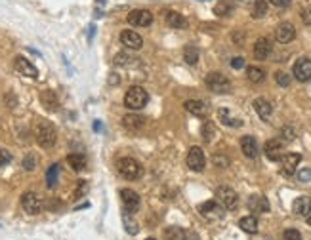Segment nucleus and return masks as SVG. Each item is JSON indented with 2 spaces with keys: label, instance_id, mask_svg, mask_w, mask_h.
Instances as JSON below:
<instances>
[{
  "label": "nucleus",
  "instance_id": "6e6552de",
  "mask_svg": "<svg viewBox=\"0 0 311 240\" xmlns=\"http://www.w3.org/2000/svg\"><path fill=\"white\" fill-rule=\"evenodd\" d=\"M187 166L193 172H203L206 166V156H204L203 149L201 147H191L189 153H187Z\"/></svg>",
  "mask_w": 311,
  "mask_h": 240
},
{
  "label": "nucleus",
  "instance_id": "f03ea898",
  "mask_svg": "<svg viewBox=\"0 0 311 240\" xmlns=\"http://www.w3.org/2000/svg\"><path fill=\"white\" fill-rule=\"evenodd\" d=\"M149 93L145 92V88L142 86H132L128 88V92L124 95V105L128 107L130 111H142L143 107L147 105Z\"/></svg>",
  "mask_w": 311,
  "mask_h": 240
},
{
  "label": "nucleus",
  "instance_id": "4c0bfd02",
  "mask_svg": "<svg viewBox=\"0 0 311 240\" xmlns=\"http://www.w3.org/2000/svg\"><path fill=\"white\" fill-rule=\"evenodd\" d=\"M134 57H130L126 53H116L115 55V63L116 65H130V63H134Z\"/></svg>",
  "mask_w": 311,
  "mask_h": 240
},
{
  "label": "nucleus",
  "instance_id": "7c9ffc66",
  "mask_svg": "<svg viewBox=\"0 0 311 240\" xmlns=\"http://www.w3.org/2000/svg\"><path fill=\"white\" fill-rule=\"evenodd\" d=\"M183 61L187 63V65H197L199 63V50L195 46H185L183 50Z\"/></svg>",
  "mask_w": 311,
  "mask_h": 240
},
{
  "label": "nucleus",
  "instance_id": "a18cd8bd",
  "mask_svg": "<svg viewBox=\"0 0 311 240\" xmlns=\"http://www.w3.org/2000/svg\"><path fill=\"white\" fill-rule=\"evenodd\" d=\"M294 137H296V132H294L292 128H284V130H283V139L292 141Z\"/></svg>",
  "mask_w": 311,
  "mask_h": 240
},
{
  "label": "nucleus",
  "instance_id": "dca6fc26",
  "mask_svg": "<svg viewBox=\"0 0 311 240\" xmlns=\"http://www.w3.org/2000/svg\"><path fill=\"white\" fill-rule=\"evenodd\" d=\"M248 210L252 213H265L269 212V202L262 194H252L250 198H248Z\"/></svg>",
  "mask_w": 311,
  "mask_h": 240
},
{
  "label": "nucleus",
  "instance_id": "09e8293b",
  "mask_svg": "<svg viewBox=\"0 0 311 240\" xmlns=\"http://www.w3.org/2000/svg\"><path fill=\"white\" fill-rule=\"evenodd\" d=\"M86 189H88V185H86V181H79V189H76V196H82V194L86 193Z\"/></svg>",
  "mask_w": 311,
  "mask_h": 240
},
{
  "label": "nucleus",
  "instance_id": "6ab92c4d",
  "mask_svg": "<svg viewBox=\"0 0 311 240\" xmlns=\"http://www.w3.org/2000/svg\"><path fill=\"white\" fill-rule=\"evenodd\" d=\"M271 53V42L265 36H262V38L256 40V44H254V57H256L258 61H264L269 57Z\"/></svg>",
  "mask_w": 311,
  "mask_h": 240
},
{
  "label": "nucleus",
  "instance_id": "3c124183",
  "mask_svg": "<svg viewBox=\"0 0 311 240\" xmlns=\"http://www.w3.org/2000/svg\"><path fill=\"white\" fill-rule=\"evenodd\" d=\"M307 223H309V225H311V215H309V217H307Z\"/></svg>",
  "mask_w": 311,
  "mask_h": 240
},
{
  "label": "nucleus",
  "instance_id": "79ce46f5",
  "mask_svg": "<svg viewBox=\"0 0 311 240\" xmlns=\"http://www.w3.org/2000/svg\"><path fill=\"white\" fill-rule=\"evenodd\" d=\"M10 160H12V154L8 153V151H4V149H0V168L6 166Z\"/></svg>",
  "mask_w": 311,
  "mask_h": 240
},
{
  "label": "nucleus",
  "instance_id": "1a4fd4ad",
  "mask_svg": "<svg viewBox=\"0 0 311 240\" xmlns=\"http://www.w3.org/2000/svg\"><path fill=\"white\" fill-rule=\"evenodd\" d=\"M14 67L15 71L20 74H23V76H29V78H36V76H38V69H36L27 57H23V55H17V57H15Z\"/></svg>",
  "mask_w": 311,
  "mask_h": 240
},
{
  "label": "nucleus",
  "instance_id": "a878e982",
  "mask_svg": "<svg viewBox=\"0 0 311 240\" xmlns=\"http://www.w3.org/2000/svg\"><path fill=\"white\" fill-rule=\"evenodd\" d=\"M239 227L243 229L244 233H248V234L258 233V219H256V215H246V217H243V219L239 221Z\"/></svg>",
  "mask_w": 311,
  "mask_h": 240
},
{
  "label": "nucleus",
  "instance_id": "ea45409f",
  "mask_svg": "<svg viewBox=\"0 0 311 240\" xmlns=\"http://www.w3.org/2000/svg\"><path fill=\"white\" fill-rule=\"evenodd\" d=\"M298 179L302 181V183L311 181V168H302V170L298 172Z\"/></svg>",
  "mask_w": 311,
  "mask_h": 240
},
{
  "label": "nucleus",
  "instance_id": "5701e85b",
  "mask_svg": "<svg viewBox=\"0 0 311 240\" xmlns=\"http://www.w3.org/2000/svg\"><path fill=\"white\" fill-rule=\"evenodd\" d=\"M143 122H145V120H143V116H140V114H126V116L122 118L124 128L130 130V132H138V130H142Z\"/></svg>",
  "mask_w": 311,
  "mask_h": 240
},
{
  "label": "nucleus",
  "instance_id": "58836bf2",
  "mask_svg": "<svg viewBox=\"0 0 311 240\" xmlns=\"http://www.w3.org/2000/svg\"><path fill=\"white\" fill-rule=\"evenodd\" d=\"M275 80H277L279 86H288V84H290V76L286 73H283V71H279V73L275 74Z\"/></svg>",
  "mask_w": 311,
  "mask_h": 240
},
{
  "label": "nucleus",
  "instance_id": "412c9836",
  "mask_svg": "<svg viewBox=\"0 0 311 240\" xmlns=\"http://www.w3.org/2000/svg\"><path fill=\"white\" fill-rule=\"evenodd\" d=\"M254 109H256L258 116L262 120H269L271 114H273V107H271L269 101L264 99V97H258V99L254 101Z\"/></svg>",
  "mask_w": 311,
  "mask_h": 240
},
{
  "label": "nucleus",
  "instance_id": "ddd939ff",
  "mask_svg": "<svg viewBox=\"0 0 311 240\" xmlns=\"http://www.w3.org/2000/svg\"><path fill=\"white\" fill-rule=\"evenodd\" d=\"M121 198L122 204H124V210H128V212H135L140 208V194L132 191V189H122Z\"/></svg>",
  "mask_w": 311,
  "mask_h": 240
},
{
  "label": "nucleus",
  "instance_id": "b1692460",
  "mask_svg": "<svg viewBox=\"0 0 311 240\" xmlns=\"http://www.w3.org/2000/svg\"><path fill=\"white\" fill-rule=\"evenodd\" d=\"M166 23H168V27H172V29H185V27H187V19L178 12L166 13Z\"/></svg>",
  "mask_w": 311,
  "mask_h": 240
},
{
  "label": "nucleus",
  "instance_id": "4468645a",
  "mask_svg": "<svg viewBox=\"0 0 311 240\" xmlns=\"http://www.w3.org/2000/svg\"><path fill=\"white\" fill-rule=\"evenodd\" d=\"M121 42L122 46H126L128 50H140L143 46V38L135 31H122Z\"/></svg>",
  "mask_w": 311,
  "mask_h": 240
},
{
  "label": "nucleus",
  "instance_id": "20e7f679",
  "mask_svg": "<svg viewBox=\"0 0 311 240\" xmlns=\"http://www.w3.org/2000/svg\"><path fill=\"white\" fill-rule=\"evenodd\" d=\"M206 86L210 92L214 93H229L231 92V82L227 76H223L222 73H210L206 76Z\"/></svg>",
  "mask_w": 311,
  "mask_h": 240
},
{
  "label": "nucleus",
  "instance_id": "f704fd0d",
  "mask_svg": "<svg viewBox=\"0 0 311 240\" xmlns=\"http://www.w3.org/2000/svg\"><path fill=\"white\" fill-rule=\"evenodd\" d=\"M265 13H267V2L265 0H256L254 6H252V17L260 19V17H264Z\"/></svg>",
  "mask_w": 311,
  "mask_h": 240
},
{
  "label": "nucleus",
  "instance_id": "c03bdc74",
  "mask_svg": "<svg viewBox=\"0 0 311 240\" xmlns=\"http://www.w3.org/2000/svg\"><path fill=\"white\" fill-rule=\"evenodd\" d=\"M214 164H216L218 168H225L227 164H229V160L223 158L222 154H216V156H214Z\"/></svg>",
  "mask_w": 311,
  "mask_h": 240
},
{
  "label": "nucleus",
  "instance_id": "f257e3e1",
  "mask_svg": "<svg viewBox=\"0 0 311 240\" xmlns=\"http://www.w3.org/2000/svg\"><path fill=\"white\" fill-rule=\"evenodd\" d=\"M34 137H36V143L42 147V149H52L57 141V132L52 122L48 120H41L36 124V130H34Z\"/></svg>",
  "mask_w": 311,
  "mask_h": 240
},
{
  "label": "nucleus",
  "instance_id": "cd10ccee",
  "mask_svg": "<svg viewBox=\"0 0 311 240\" xmlns=\"http://www.w3.org/2000/svg\"><path fill=\"white\" fill-rule=\"evenodd\" d=\"M218 116H220V120H222L225 126H231V128L243 126V120H241V118H233L227 109H220V111H218Z\"/></svg>",
  "mask_w": 311,
  "mask_h": 240
},
{
  "label": "nucleus",
  "instance_id": "393cba45",
  "mask_svg": "<svg viewBox=\"0 0 311 240\" xmlns=\"http://www.w3.org/2000/svg\"><path fill=\"white\" fill-rule=\"evenodd\" d=\"M67 162H69V166L73 168L74 172H82V170L86 168V156H84V154H81V153L69 154Z\"/></svg>",
  "mask_w": 311,
  "mask_h": 240
},
{
  "label": "nucleus",
  "instance_id": "f3484780",
  "mask_svg": "<svg viewBox=\"0 0 311 240\" xmlns=\"http://www.w3.org/2000/svg\"><path fill=\"white\" fill-rule=\"evenodd\" d=\"M41 103L46 111H50V113H55V111L60 109V99H57L55 92H52V90H44V92H41Z\"/></svg>",
  "mask_w": 311,
  "mask_h": 240
},
{
  "label": "nucleus",
  "instance_id": "603ef678",
  "mask_svg": "<svg viewBox=\"0 0 311 240\" xmlns=\"http://www.w3.org/2000/svg\"><path fill=\"white\" fill-rule=\"evenodd\" d=\"M147 240H157V238H147Z\"/></svg>",
  "mask_w": 311,
  "mask_h": 240
},
{
  "label": "nucleus",
  "instance_id": "bb28decb",
  "mask_svg": "<svg viewBox=\"0 0 311 240\" xmlns=\"http://www.w3.org/2000/svg\"><path fill=\"white\" fill-rule=\"evenodd\" d=\"M185 109H187L191 114H195V116H204V114H206V105L199 99L185 101Z\"/></svg>",
  "mask_w": 311,
  "mask_h": 240
},
{
  "label": "nucleus",
  "instance_id": "2eb2a0df",
  "mask_svg": "<svg viewBox=\"0 0 311 240\" xmlns=\"http://www.w3.org/2000/svg\"><path fill=\"white\" fill-rule=\"evenodd\" d=\"M264 153L265 156L269 160H273V162H277V160L283 158V154H284V149H283V143L279 139H271L265 143L264 147Z\"/></svg>",
  "mask_w": 311,
  "mask_h": 240
},
{
  "label": "nucleus",
  "instance_id": "37998d69",
  "mask_svg": "<svg viewBox=\"0 0 311 240\" xmlns=\"http://www.w3.org/2000/svg\"><path fill=\"white\" fill-rule=\"evenodd\" d=\"M302 21H304L305 25H311V6L302 10Z\"/></svg>",
  "mask_w": 311,
  "mask_h": 240
},
{
  "label": "nucleus",
  "instance_id": "c756f323",
  "mask_svg": "<svg viewBox=\"0 0 311 240\" xmlns=\"http://www.w3.org/2000/svg\"><path fill=\"white\" fill-rule=\"evenodd\" d=\"M246 76H248L250 82L260 84V82H264V78H265V71L264 69H260V67H248V69H246Z\"/></svg>",
  "mask_w": 311,
  "mask_h": 240
},
{
  "label": "nucleus",
  "instance_id": "f8f14e48",
  "mask_svg": "<svg viewBox=\"0 0 311 240\" xmlns=\"http://www.w3.org/2000/svg\"><path fill=\"white\" fill-rule=\"evenodd\" d=\"M128 23H132L135 27H147L153 23V13L149 10H134L128 15Z\"/></svg>",
  "mask_w": 311,
  "mask_h": 240
},
{
  "label": "nucleus",
  "instance_id": "c9c22d12",
  "mask_svg": "<svg viewBox=\"0 0 311 240\" xmlns=\"http://www.w3.org/2000/svg\"><path fill=\"white\" fill-rule=\"evenodd\" d=\"M214 135H216V128L212 122H204L203 124V137L204 141H212L214 139Z\"/></svg>",
  "mask_w": 311,
  "mask_h": 240
},
{
  "label": "nucleus",
  "instance_id": "473e14b6",
  "mask_svg": "<svg viewBox=\"0 0 311 240\" xmlns=\"http://www.w3.org/2000/svg\"><path fill=\"white\" fill-rule=\"evenodd\" d=\"M122 221H124V227H126V233H128V234H138V233H140V225H138L132 217H130L128 210H124V213H122Z\"/></svg>",
  "mask_w": 311,
  "mask_h": 240
},
{
  "label": "nucleus",
  "instance_id": "c85d7f7f",
  "mask_svg": "<svg viewBox=\"0 0 311 240\" xmlns=\"http://www.w3.org/2000/svg\"><path fill=\"white\" fill-rule=\"evenodd\" d=\"M57 179H60V166L57 164H52L46 172V185L48 189H54L57 185Z\"/></svg>",
  "mask_w": 311,
  "mask_h": 240
},
{
  "label": "nucleus",
  "instance_id": "de8ad7c7",
  "mask_svg": "<svg viewBox=\"0 0 311 240\" xmlns=\"http://www.w3.org/2000/svg\"><path fill=\"white\" fill-rule=\"evenodd\" d=\"M231 67H233V69H243L244 59L243 57H233V59H231Z\"/></svg>",
  "mask_w": 311,
  "mask_h": 240
},
{
  "label": "nucleus",
  "instance_id": "aec40b11",
  "mask_svg": "<svg viewBox=\"0 0 311 240\" xmlns=\"http://www.w3.org/2000/svg\"><path fill=\"white\" fill-rule=\"evenodd\" d=\"M241 149H243L246 158H256L258 156V143L252 135H244L243 139H241Z\"/></svg>",
  "mask_w": 311,
  "mask_h": 240
},
{
  "label": "nucleus",
  "instance_id": "9b49d317",
  "mask_svg": "<svg viewBox=\"0 0 311 240\" xmlns=\"http://www.w3.org/2000/svg\"><path fill=\"white\" fill-rule=\"evenodd\" d=\"M275 38L281 42V44H288L296 38V29L292 23H281V25L275 29Z\"/></svg>",
  "mask_w": 311,
  "mask_h": 240
},
{
  "label": "nucleus",
  "instance_id": "a211bd4d",
  "mask_svg": "<svg viewBox=\"0 0 311 240\" xmlns=\"http://www.w3.org/2000/svg\"><path fill=\"white\" fill-rule=\"evenodd\" d=\"M281 160H283V173L284 175H292V173L296 172L300 160H302V154L288 153V154H283V158Z\"/></svg>",
  "mask_w": 311,
  "mask_h": 240
},
{
  "label": "nucleus",
  "instance_id": "7ed1b4c3",
  "mask_svg": "<svg viewBox=\"0 0 311 240\" xmlns=\"http://www.w3.org/2000/svg\"><path fill=\"white\" fill-rule=\"evenodd\" d=\"M116 168H119V173H121L122 177L128 181L140 179L143 175L142 164H140L135 158H121L119 160V164H116Z\"/></svg>",
  "mask_w": 311,
  "mask_h": 240
},
{
  "label": "nucleus",
  "instance_id": "72a5a7b5",
  "mask_svg": "<svg viewBox=\"0 0 311 240\" xmlns=\"http://www.w3.org/2000/svg\"><path fill=\"white\" fill-rule=\"evenodd\" d=\"M166 240H187V233L182 227H168L166 229Z\"/></svg>",
  "mask_w": 311,
  "mask_h": 240
},
{
  "label": "nucleus",
  "instance_id": "8fccbe9b",
  "mask_svg": "<svg viewBox=\"0 0 311 240\" xmlns=\"http://www.w3.org/2000/svg\"><path fill=\"white\" fill-rule=\"evenodd\" d=\"M6 101H8V105H10V109L15 105V97L12 95V93H10V95H6Z\"/></svg>",
  "mask_w": 311,
  "mask_h": 240
},
{
  "label": "nucleus",
  "instance_id": "423d86ee",
  "mask_svg": "<svg viewBox=\"0 0 311 240\" xmlns=\"http://www.w3.org/2000/svg\"><path fill=\"white\" fill-rule=\"evenodd\" d=\"M216 198L218 202L223 206V210H235L239 204V196L237 193L231 189V187H220L216 191Z\"/></svg>",
  "mask_w": 311,
  "mask_h": 240
},
{
  "label": "nucleus",
  "instance_id": "4be33fe9",
  "mask_svg": "<svg viewBox=\"0 0 311 240\" xmlns=\"http://www.w3.org/2000/svg\"><path fill=\"white\" fill-rule=\"evenodd\" d=\"M292 212L296 215H309L311 213V198L307 196H298L292 204Z\"/></svg>",
  "mask_w": 311,
  "mask_h": 240
},
{
  "label": "nucleus",
  "instance_id": "49530a36",
  "mask_svg": "<svg viewBox=\"0 0 311 240\" xmlns=\"http://www.w3.org/2000/svg\"><path fill=\"white\" fill-rule=\"evenodd\" d=\"M273 6H277V8H286V6H290V2L292 0H269Z\"/></svg>",
  "mask_w": 311,
  "mask_h": 240
},
{
  "label": "nucleus",
  "instance_id": "2f4dec72",
  "mask_svg": "<svg viewBox=\"0 0 311 240\" xmlns=\"http://www.w3.org/2000/svg\"><path fill=\"white\" fill-rule=\"evenodd\" d=\"M233 10H235V6H233V2H231V0H222V2H218L216 8H214L216 15H222V17H225V15H231V13H233Z\"/></svg>",
  "mask_w": 311,
  "mask_h": 240
},
{
  "label": "nucleus",
  "instance_id": "e433bc0d",
  "mask_svg": "<svg viewBox=\"0 0 311 240\" xmlns=\"http://www.w3.org/2000/svg\"><path fill=\"white\" fill-rule=\"evenodd\" d=\"M23 168H25L27 172H33L34 168H36V156H34V154H27V156L23 158Z\"/></svg>",
  "mask_w": 311,
  "mask_h": 240
},
{
  "label": "nucleus",
  "instance_id": "0eeeda50",
  "mask_svg": "<svg viewBox=\"0 0 311 240\" xmlns=\"http://www.w3.org/2000/svg\"><path fill=\"white\" fill-rule=\"evenodd\" d=\"M199 213L203 215L204 219L208 221H216V219H222L223 217V206L216 200H208V202H203L199 206Z\"/></svg>",
  "mask_w": 311,
  "mask_h": 240
},
{
  "label": "nucleus",
  "instance_id": "9d476101",
  "mask_svg": "<svg viewBox=\"0 0 311 240\" xmlns=\"http://www.w3.org/2000/svg\"><path fill=\"white\" fill-rule=\"evenodd\" d=\"M294 76H296V80H300V82L311 80V59L300 57V59L294 63Z\"/></svg>",
  "mask_w": 311,
  "mask_h": 240
},
{
  "label": "nucleus",
  "instance_id": "39448f33",
  "mask_svg": "<svg viewBox=\"0 0 311 240\" xmlns=\"http://www.w3.org/2000/svg\"><path fill=\"white\" fill-rule=\"evenodd\" d=\"M21 206L29 215H36L42 212V198L33 191H27V193L21 194Z\"/></svg>",
  "mask_w": 311,
  "mask_h": 240
},
{
  "label": "nucleus",
  "instance_id": "a19ab883",
  "mask_svg": "<svg viewBox=\"0 0 311 240\" xmlns=\"http://www.w3.org/2000/svg\"><path fill=\"white\" fill-rule=\"evenodd\" d=\"M284 240H302V234L296 229H286L284 231Z\"/></svg>",
  "mask_w": 311,
  "mask_h": 240
}]
</instances>
